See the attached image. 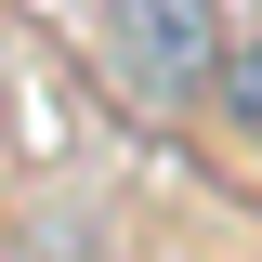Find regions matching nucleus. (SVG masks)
Returning a JSON list of instances; mask_svg holds the SVG:
<instances>
[{
    "mask_svg": "<svg viewBox=\"0 0 262 262\" xmlns=\"http://www.w3.org/2000/svg\"><path fill=\"white\" fill-rule=\"evenodd\" d=\"M210 105H223V118L262 144V39H223V66H210Z\"/></svg>",
    "mask_w": 262,
    "mask_h": 262,
    "instance_id": "nucleus-2",
    "label": "nucleus"
},
{
    "mask_svg": "<svg viewBox=\"0 0 262 262\" xmlns=\"http://www.w3.org/2000/svg\"><path fill=\"white\" fill-rule=\"evenodd\" d=\"M105 53L144 105H196L223 66V0H105Z\"/></svg>",
    "mask_w": 262,
    "mask_h": 262,
    "instance_id": "nucleus-1",
    "label": "nucleus"
}]
</instances>
